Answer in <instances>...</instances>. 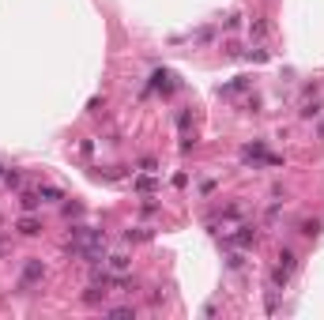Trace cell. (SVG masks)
I'll list each match as a JSON object with an SVG mask.
<instances>
[{
    "mask_svg": "<svg viewBox=\"0 0 324 320\" xmlns=\"http://www.w3.org/2000/svg\"><path fill=\"white\" fill-rule=\"evenodd\" d=\"M294 264H298V256L290 253V249H283V253H279V264H275V275H272V290H279L283 283L294 275Z\"/></svg>",
    "mask_w": 324,
    "mask_h": 320,
    "instance_id": "obj_1",
    "label": "cell"
},
{
    "mask_svg": "<svg viewBox=\"0 0 324 320\" xmlns=\"http://www.w3.org/2000/svg\"><path fill=\"white\" fill-rule=\"evenodd\" d=\"M256 241V226H238V234H230V245H253Z\"/></svg>",
    "mask_w": 324,
    "mask_h": 320,
    "instance_id": "obj_2",
    "label": "cell"
},
{
    "mask_svg": "<svg viewBox=\"0 0 324 320\" xmlns=\"http://www.w3.org/2000/svg\"><path fill=\"white\" fill-rule=\"evenodd\" d=\"M34 279H42V264H38V260H30V264L23 268V287H30Z\"/></svg>",
    "mask_w": 324,
    "mask_h": 320,
    "instance_id": "obj_3",
    "label": "cell"
},
{
    "mask_svg": "<svg viewBox=\"0 0 324 320\" xmlns=\"http://www.w3.org/2000/svg\"><path fill=\"white\" fill-rule=\"evenodd\" d=\"M151 79H155V87H159L162 94H170V91H173V76H170V72H155Z\"/></svg>",
    "mask_w": 324,
    "mask_h": 320,
    "instance_id": "obj_4",
    "label": "cell"
},
{
    "mask_svg": "<svg viewBox=\"0 0 324 320\" xmlns=\"http://www.w3.org/2000/svg\"><path fill=\"white\" fill-rule=\"evenodd\" d=\"M125 268H128V256H110V264H106V271H113V275H121Z\"/></svg>",
    "mask_w": 324,
    "mask_h": 320,
    "instance_id": "obj_5",
    "label": "cell"
},
{
    "mask_svg": "<svg viewBox=\"0 0 324 320\" xmlns=\"http://www.w3.org/2000/svg\"><path fill=\"white\" fill-rule=\"evenodd\" d=\"M38 200H42V203H53V200H60V188H53V185L38 188Z\"/></svg>",
    "mask_w": 324,
    "mask_h": 320,
    "instance_id": "obj_6",
    "label": "cell"
},
{
    "mask_svg": "<svg viewBox=\"0 0 324 320\" xmlns=\"http://www.w3.org/2000/svg\"><path fill=\"white\" fill-rule=\"evenodd\" d=\"M19 234L34 237V234H38V222H34V219H19Z\"/></svg>",
    "mask_w": 324,
    "mask_h": 320,
    "instance_id": "obj_7",
    "label": "cell"
},
{
    "mask_svg": "<svg viewBox=\"0 0 324 320\" xmlns=\"http://www.w3.org/2000/svg\"><path fill=\"white\" fill-rule=\"evenodd\" d=\"M136 188H140V192H151V188H155V177H151V173L136 177Z\"/></svg>",
    "mask_w": 324,
    "mask_h": 320,
    "instance_id": "obj_8",
    "label": "cell"
},
{
    "mask_svg": "<svg viewBox=\"0 0 324 320\" xmlns=\"http://www.w3.org/2000/svg\"><path fill=\"white\" fill-rule=\"evenodd\" d=\"M38 203H42V200H38V192H23V207H26V211H34Z\"/></svg>",
    "mask_w": 324,
    "mask_h": 320,
    "instance_id": "obj_9",
    "label": "cell"
},
{
    "mask_svg": "<svg viewBox=\"0 0 324 320\" xmlns=\"http://www.w3.org/2000/svg\"><path fill=\"white\" fill-rule=\"evenodd\" d=\"M132 237H136V241H144V237H151V230H144V226H136V230H128V241H132Z\"/></svg>",
    "mask_w": 324,
    "mask_h": 320,
    "instance_id": "obj_10",
    "label": "cell"
},
{
    "mask_svg": "<svg viewBox=\"0 0 324 320\" xmlns=\"http://www.w3.org/2000/svg\"><path fill=\"white\" fill-rule=\"evenodd\" d=\"M106 313H113V317H132V309H128V305H113V309H106Z\"/></svg>",
    "mask_w": 324,
    "mask_h": 320,
    "instance_id": "obj_11",
    "label": "cell"
},
{
    "mask_svg": "<svg viewBox=\"0 0 324 320\" xmlns=\"http://www.w3.org/2000/svg\"><path fill=\"white\" fill-rule=\"evenodd\" d=\"M317 230H321V226H317V222H302V234H306V237H313Z\"/></svg>",
    "mask_w": 324,
    "mask_h": 320,
    "instance_id": "obj_12",
    "label": "cell"
},
{
    "mask_svg": "<svg viewBox=\"0 0 324 320\" xmlns=\"http://www.w3.org/2000/svg\"><path fill=\"white\" fill-rule=\"evenodd\" d=\"M0 169H4V166H0Z\"/></svg>",
    "mask_w": 324,
    "mask_h": 320,
    "instance_id": "obj_13",
    "label": "cell"
}]
</instances>
